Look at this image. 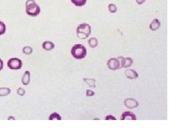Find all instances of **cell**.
Here are the masks:
<instances>
[{"label": "cell", "instance_id": "cell-1", "mask_svg": "<svg viewBox=\"0 0 180 135\" xmlns=\"http://www.w3.org/2000/svg\"><path fill=\"white\" fill-rule=\"evenodd\" d=\"M26 13L31 17H36L41 13V8L36 3L35 0H26Z\"/></svg>", "mask_w": 180, "mask_h": 135}, {"label": "cell", "instance_id": "cell-18", "mask_svg": "<svg viewBox=\"0 0 180 135\" xmlns=\"http://www.w3.org/2000/svg\"><path fill=\"white\" fill-rule=\"evenodd\" d=\"M6 32V26L3 22L0 21V35H4Z\"/></svg>", "mask_w": 180, "mask_h": 135}, {"label": "cell", "instance_id": "cell-8", "mask_svg": "<svg viewBox=\"0 0 180 135\" xmlns=\"http://www.w3.org/2000/svg\"><path fill=\"white\" fill-rule=\"evenodd\" d=\"M122 62H121V68H129L133 64V60L132 58H123L121 57Z\"/></svg>", "mask_w": 180, "mask_h": 135}, {"label": "cell", "instance_id": "cell-5", "mask_svg": "<svg viewBox=\"0 0 180 135\" xmlns=\"http://www.w3.org/2000/svg\"><path fill=\"white\" fill-rule=\"evenodd\" d=\"M107 67L108 69L110 70H117V69H121V62L119 61V58L116 59V58H111L107 61Z\"/></svg>", "mask_w": 180, "mask_h": 135}, {"label": "cell", "instance_id": "cell-25", "mask_svg": "<svg viewBox=\"0 0 180 135\" xmlns=\"http://www.w3.org/2000/svg\"><path fill=\"white\" fill-rule=\"evenodd\" d=\"M3 69V61L0 59V71H2Z\"/></svg>", "mask_w": 180, "mask_h": 135}, {"label": "cell", "instance_id": "cell-22", "mask_svg": "<svg viewBox=\"0 0 180 135\" xmlns=\"http://www.w3.org/2000/svg\"><path fill=\"white\" fill-rule=\"evenodd\" d=\"M95 95V92H93V90L91 89H87L86 90V96H93Z\"/></svg>", "mask_w": 180, "mask_h": 135}, {"label": "cell", "instance_id": "cell-15", "mask_svg": "<svg viewBox=\"0 0 180 135\" xmlns=\"http://www.w3.org/2000/svg\"><path fill=\"white\" fill-rule=\"evenodd\" d=\"M88 44H89V45L92 48H95V47H96L98 46V42L97 38H91L89 40V41H88Z\"/></svg>", "mask_w": 180, "mask_h": 135}, {"label": "cell", "instance_id": "cell-16", "mask_svg": "<svg viewBox=\"0 0 180 135\" xmlns=\"http://www.w3.org/2000/svg\"><path fill=\"white\" fill-rule=\"evenodd\" d=\"M83 80L88 84L90 87H96V80L95 79H88V78H83Z\"/></svg>", "mask_w": 180, "mask_h": 135}, {"label": "cell", "instance_id": "cell-12", "mask_svg": "<svg viewBox=\"0 0 180 135\" xmlns=\"http://www.w3.org/2000/svg\"><path fill=\"white\" fill-rule=\"evenodd\" d=\"M30 82V72L29 71H26V72L24 73V76H23L22 78V83L24 84V86H27L29 85Z\"/></svg>", "mask_w": 180, "mask_h": 135}, {"label": "cell", "instance_id": "cell-26", "mask_svg": "<svg viewBox=\"0 0 180 135\" xmlns=\"http://www.w3.org/2000/svg\"><path fill=\"white\" fill-rule=\"evenodd\" d=\"M8 120H15V118H14V117H8Z\"/></svg>", "mask_w": 180, "mask_h": 135}, {"label": "cell", "instance_id": "cell-13", "mask_svg": "<svg viewBox=\"0 0 180 135\" xmlns=\"http://www.w3.org/2000/svg\"><path fill=\"white\" fill-rule=\"evenodd\" d=\"M87 0H71V2L77 7L84 6L86 3Z\"/></svg>", "mask_w": 180, "mask_h": 135}, {"label": "cell", "instance_id": "cell-4", "mask_svg": "<svg viewBox=\"0 0 180 135\" xmlns=\"http://www.w3.org/2000/svg\"><path fill=\"white\" fill-rule=\"evenodd\" d=\"M22 61L17 58H12L8 61V67L11 70H19L22 68Z\"/></svg>", "mask_w": 180, "mask_h": 135}, {"label": "cell", "instance_id": "cell-14", "mask_svg": "<svg viewBox=\"0 0 180 135\" xmlns=\"http://www.w3.org/2000/svg\"><path fill=\"white\" fill-rule=\"evenodd\" d=\"M10 92H11V89L9 88H7V87H2V88H0V96H6V95H9Z\"/></svg>", "mask_w": 180, "mask_h": 135}, {"label": "cell", "instance_id": "cell-23", "mask_svg": "<svg viewBox=\"0 0 180 135\" xmlns=\"http://www.w3.org/2000/svg\"><path fill=\"white\" fill-rule=\"evenodd\" d=\"M105 120H116V117H113V116L109 115L105 117Z\"/></svg>", "mask_w": 180, "mask_h": 135}, {"label": "cell", "instance_id": "cell-11", "mask_svg": "<svg viewBox=\"0 0 180 135\" xmlns=\"http://www.w3.org/2000/svg\"><path fill=\"white\" fill-rule=\"evenodd\" d=\"M42 47L44 50H51L53 49H54L55 47V44L51 41H46L43 43Z\"/></svg>", "mask_w": 180, "mask_h": 135}, {"label": "cell", "instance_id": "cell-6", "mask_svg": "<svg viewBox=\"0 0 180 135\" xmlns=\"http://www.w3.org/2000/svg\"><path fill=\"white\" fill-rule=\"evenodd\" d=\"M124 104L125 105V107H128L129 109H133L135 107H138L139 104H138L137 101L134 99V98H126L124 101Z\"/></svg>", "mask_w": 180, "mask_h": 135}, {"label": "cell", "instance_id": "cell-7", "mask_svg": "<svg viewBox=\"0 0 180 135\" xmlns=\"http://www.w3.org/2000/svg\"><path fill=\"white\" fill-rule=\"evenodd\" d=\"M125 75L126 77L130 80H134L138 77V74L137 73L136 71L133 69H128L125 72Z\"/></svg>", "mask_w": 180, "mask_h": 135}, {"label": "cell", "instance_id": "cell-20", "mask_svg": "<svg viewBox=\"0 0 180 135\" xmlns=\"http://www.w3.org/2000/svg\"><path fill=\"white\" fill-rule=\"evenodd\" d=\"M108 9L110 13H116L117 11V7L114 4H110L108 5Z\"/></svg>", "mask_w": 180, "mask_h": 135}, {"label": "cell", "instance_id": "cell-21", "mask_svg": "<svg viewBox=\"0 0 180 135\" xmlns=\"http://www.w3.org/2000/svg\"><path fill=\"white\" fill-rule=\"evenodd\" d=\"M17 94H18L19 95H21V96H24V95H25V93H26L25 90H24L23 88L18 89H17Z\"/></svg>", "mask_w": 180, "mask_h": 135}, {"label": "cell", "instance_id": "cell-2", "mask_svg": "<svg viewBox=\"0 0 180 135\" xmlns=\"http://www.w3.org/2000/svg\"><path fill=\"white\" fill-rule=\"evenodd\" d=\"M71 53L74 59H82L86 56L87 50L83 44H74L71 50Z\"/></svg>", "mask_w": 180, "mask_h": 135}, {"label": "cell", "instance_id": "cell-19", "mask_svg": "<svg viewBox=\"0 0 180 135\" xmlns=\"http://www.w3.org/2000/svg\"><path fill=\"white\" fill-rule=\"evenodd\" d=\"M32 48L31 47H29V46H26V47H24V48H23V52H24V53H25V54L26 55L32 54Z\"/></svg>", "mask_w": 180, "mask_h": 135}, {"label": "cell", "instance_id": "cell-9", "mask_svg": "<svg viewBox=\"0 0 180 135\" xmlns=\"http://www.w3.org/2000/svg\"><path fill=\"white\" fill-rule=\"evenodd\" d=\"M122 120H137V117L132 113V112H124L123 114L122 115Z\"/></svg>", "mask_w": 180, "mask_h": 135}, {"label": "cell", "instance_id": "cell-17", "mask_svg": "<svg viewBox=\"0 0 180 135\" xmlns=\"http://www.w3.org/2000/svg\"><path fill=\"white\" fill-rule=\"evenodd\" d=\"M49 120H62V117H60V114L58 113H53L49 117Z\"/></svg>", "mask_w": 180, "mask_h": 135}, {"label": "cell", "instance_id": "cell-10", "mask_svg": "<svg viewBox=\"0 0 180 135\" xmlns=\"http://www.w3.org/2000/svg\"><path fill=\"white\" fill-rule=\"evenodd\" d=\"M160 27H161V23L158 19H154L149 25V28L152 31H156L160 28Z\"/></svg>", "mask_w": 180, "mask_h": 135}, {"label": "cell", "instance_id": "cell-24", "mask_svg": "<svg viewBox=\"0 0 180 135\" xmlns=\"http://www.w3.org/2000/svg\"><path fill=\"white\" fill-rule=\"evenodd\" d=\"M145 2H146V0H136V2L138 5H142Z\"/></svg>", "mask_w": 180, "mask_h": 135}, {"label": "cell", "instance_id": "cell-3", "mask_svg": "<svg viewBox=\"0 0 180 135\" xmlns=\"http://www.w3.org/2000/svg\"><path fill=\"white\" fill-rule=\"evenodd\" d=\"M91 34V27L88 24H82L77 27V35L80 39H86Z\"/></svg>", "mask_w": 180, "mask_h": 135}]
</instances>
